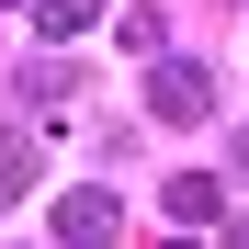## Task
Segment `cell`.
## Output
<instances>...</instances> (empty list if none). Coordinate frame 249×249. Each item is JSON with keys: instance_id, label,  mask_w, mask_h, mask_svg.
Masks as SVG:
<instances>
[{"instance_id": "1", "label": "cell", "mask_w": 249, "mask_h": 249, "mask_svg": "<svg viewBox=\"0 0 249 249\" xmlns=\"http://www.w3.org/2000/svg\"><path fill=\"white\" fill-rule=\"evenodd\" d=\"M147 113L204 124V113H215V68H193V57H159V68H147Z\"/></svg>"}, {"instance_id": "2", "label": "cell", "mask_w": 249, "mask_h": 249, "mask_svg": "<svg viewBox=\"0 0 249 249\" xmlns=\"http://www.w3.org/2000/svg\"><path fill=\"white\" fill-rule=\"evenodd\" d=\"M57 238H68V249H102V238H124V204H113L102 181H91V193H68V204H57Z\"/></svg>"}, {"instance_id": "3", "label": "cell", "mask_w": 249, "mask_h": 249, "mask_svg": "<svg viewBox=\"0 0 249 249\" xmlns=\"http://www.w3.org/2000/svg\"><path fill=\"white\" fill-rule=\"evenodd\" d=\"M159 204H170V227H215V215H227V181H215V170H170Z\"/></svg>"}, {"instance_id": "4", "label": "cell", "mask_w": 249, "mask_h": 249, "mask_svg": "<svg viewBox=\"0 0 249 249\" xmlns=\"http://www.w3.org/2000/svg\"><path fill=\"white\" fill-rule=\"evenodd\" d=\"M34 23H46V46H79V34L102 23V0H23Z\"/></svg>"}, {"instance_id": "5", "label": "cell", "mask_w": 249, "mask_h": 249, "mask_svg": "<svg viewBox=\"0 0 249 249\" xmlns=\"http://www.w3.org/2000/svg\"><path fill=\"white\" fill-rule=\"evenodd\" d=\"M34 159H46V147H34L23 124H0V204H12V193H34Z\"/></svg>"}, {"instance_id": "6", "label": "cell", "mask_w": 249, "mask_h": 249, "mask_svg": "<svg viewBox=\"0 0 249 249\" xmlns=\"http://www.w3.org/2000/svg\"><path fill=\"white\" fill-rule=\"evenodd\" d=\"M68 79H79L68 57H34V68H23V91H34V102H68Z\"/></svg>"}, {"instance_id": "7", "label": "cell", "mask_w": 249, "mask_h": 249, "mask_svg": "<svg viewBox=\"0 0 249 249\" xmlns=\"http://www.w3.org/2000/svg\"><path fill=\"white\" fill-rule=\"evenodd\" d=\"M227 170H238V181H249V124H238V136H227Z\"/></svg>"}, {"instance_id": "8", "label": "cell", "mask_w": 249, "mask_h": 249, "mask_svg": "<svg viewBox=\"0 0 249 249\" xmlns=\"http://www.w3.org/2000/svg\"><path fill=\"white\" fill-rule=\"evenodd\" d=\"M0 12H23V0H0Z\"/></svg>"}]
</instances>
